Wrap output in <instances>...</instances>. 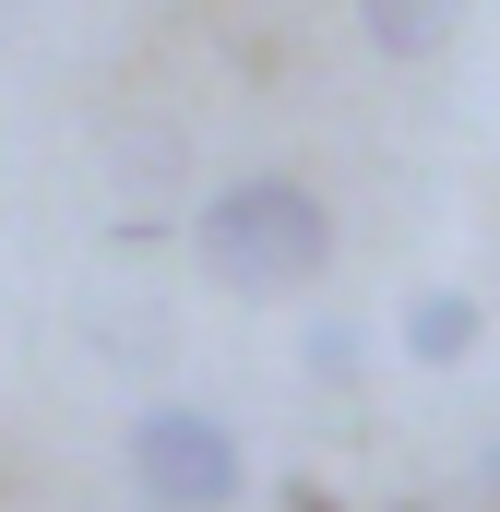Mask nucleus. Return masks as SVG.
I'll return each instance as SVG.
<instances>
[{
    "mask_svg": "<svg viewBox=\"0 0 500 512\" xmlns=\"http://www.w3.org/2000/svg\"><path fill=\"white\" fill-rule=\"evenodd\" d=\"M465 346H477V298H465V286H417V298H405V358L453 370Z\"/></svg>",
    "mask_w": 500,
    "mask_h": 512,
    "instance_id": "obj_4",
    "label": "nucleus"
},
{
    "mask_svg": "<svg viewBox=\"0 0 500 512\" xmlns=\"http://www.w3.org/2000/svg\"><path fill=\"white\" fill-rule=\"evenodd\" d=\"M358 36L381 60H441L465 36V0H358Z\"/></svg>",
    "mask_w": 500,
    "mask_h": 512,
    "instance_id": "obj_3",
    "label": "nucleus"
},
{
    "mask_svg": "<svg viewBox=\"0 0 500 512\" xmlns=\"http://www.w3.org/2000/svg\"><path fill=\"white\" fill-rule=\"evenodd\" d=\"M131 477L155 512H227L250 489V453L227 441L215 405H143L131 417Z\"/></svg>",
    "mask_w": 500,
    "mask_h": 512,
    "instance_id": "obj_2",
    "label": "nucleus"
},
{
    "mask_svg": "<svg viewBox=\"0 0 500 512\" xmlns=\"http://www.w3.org/2000/svg\"><path fill=\"white\" fill-rule=\"evenodd\" d=\"M191 251L203 274L227 286V298H310L322 274H334V203L310 191V179H286V167H250V179H215L203 191V215H191Z\"/></svg>",
    "mask_w": 500,
    "mask_h": 512,
    "instance_id": "obj_1",
    "label": "nucleus"
},
{
    "mask_svg": "<svg viewBox=\"0 0 500 512\" xmlns=\"http://www.w3.org/2000/svg\"><path fill=\"white\" fill-rule=\"evenodd\" d=\"M477 489H489V512H500V441H489V453H477Z\"/></svg>",
    "mask_w": 500,
    "mask_h": 512,
    "instance_id": "obj_5",
    "label": "nucleus"
}]
</instances>
